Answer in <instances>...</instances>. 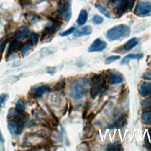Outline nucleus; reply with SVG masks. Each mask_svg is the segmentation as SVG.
I'll return each instance as SVG.
<instances>
[{"mask_svg":"<svg viewBox=\"0 0 151 151\" xmlns=\"http://www.w3.org/2000/svg\"><path fill=\"white\" fill-rule=\"evenodd\" d=\"M90 87V83L87 78H78L74 80L70 86V96L74 100H80L87 94Z\"/></svg>","mask_w":151,"mask_h":151,"instance_id":"nucleus-1","label":"nucleus"},{"mask_svg":"<svg viewBox=\"0 0 151 151\" xmlns=\"http://www.w3.org/2000/svg\"><path fill=\"white\" fill-rule=\"evenodd\" d=\"M8 116L9 119L8 122V127L10 132L15 135L21 134L25 126L24 120L22 118L24 114L15 108H12L8 111Z\"/></svg>","mask_w":151,"mask_h":151,"instance_id":"nucleus-2","label":"nucleus"},{"mask_svg":"<svg viewBox=\"0 0 151 151\" xmlns=\"http://www.w3.org/2000/svg\"><path fill=\"white\" fill-rule=\"evenodd\" d=\"M107 88V80L103 73L93 74L91 77V87L90 89V96L95 98L103 93Z\"/></svg>","mask_w":151,"mask_h":151,"instance_id":"nucleus-3","label":"nucleus"},{"mask_svg":"<svg viewBox=\"0 0 151 151\" xmlns=\"http://www.w3.org/2000/svg\"><path fill=\"white\" fill-rule=\"evenodd\" d=\"M130 34V27L124 24L113 27L107 30L106 36L109 41L119 40L129 36Z\"/></svg>","mask_w":151,"mask_h":151,"instance_id":"nucleus-4","label":"nucleus"},{"mask_svg":"<svg viewBox=\"0 0 151 151\" xmlns=\"http://www.w3.org/2000/svg\"><path fill=\"white\" fill-rule=\"evenodd\" d=\"M135 0H109V5H110L117 17H122L126 11H131Z\"/></svg>","mask_w":151,"mask_h":151,"instance_id":"nucleus-5","label":"nucleus"},{"mask_svg":"<svg viewBox=\"0 0 151 151\" xmlns=\"http://www.w3.org/2000/svg\"><path fill=\"white\" fill-rule=\"evenodd\" d=\"M50 18L52 21V22L45 28L41 37V41L47 37H50L53 35L59 29L61 25L62 24V22L61 21L55 19L53 18Z\"/></svg>","mask_w":151,"mask_h":151,"instance_id":"nucleus-6","label":"nucleus"},{"mask_svg":"<svg viewBox=\"0 0 151 151\" xmlns=\"http://www.w3.org/2000/svg\"><path fill=\"white\" fill-rule=\"evenodd\" d=\"M105 76L107 81L111 85L119 84L124 81L123 75L117 70H107Z\"/></svg>","mask_w":151,"mask_h":151,"instance_id":"nucleus-7","label":"nucleus"},{"mask_svg":"<svg viewBox=\"0 0 151 151\" xmlns=\"http://www.w3.org/2000/svg\"><path fill=\"white\" fill-rule=\"evenodd\" d=\"M151 12V2L149 1H140L136 5L134 14L137 16H143Z\"/></svg>","mask_w":151,"mask_h":151,"instance_id":"nucleus-8","label":"nucleus"},{"mask_svg":"<svg viewBox=\"0 0 151 151\" xmlns=\"http://www.w3.org/2000/svg\"><path fill=\"white\" fill-rule=\"evenodd\" d=\"M107 46V44L106 41L100 38H96L91 44V45L88 48V51L89 52H100V51H102L105 48H106Z\"/></svg>","mask_w":151,"mask_h":151,"instance_id":"nucleus-9","label":"nucleus"},{"mask_svg":"<svg viewBox=\"0 0 151 151\" xmlns=\"http://www.w3.org/2000/svg\"><path fill=\"white\" fill-rule=\"evenodd\" d=\"M72 15L71 0H65L63 8V16L66 22H68Z\"/></svg>","mask_w":151,"mask_h":151,"instance_id":"nucleus-10","label":"nucleus"},{"mask_svg":"<svg viewBox=\"0 0 151 151\" xmlns=\"http://www.w3.org/2000/svg\"><path fill=\"white\" fill-rule=\"evenodd\" d=\"M50 90V88L47 85H42L38 87H34L31 90V94L33 97L39 98L41 97L45 93Z\"/></svg>","mask_w":151,"mask_h":151,"instance_id":"nucleus-11","label":"nucleus"},{"mask_svg":"<svg viewBox=\"0 0 151 151\" xmlns=\"http://www.w3.org/2000/svg\"><path fill=\"white\" fill-rule=\"evenodd\" d=\"M151 94V82L143 81L140 85L139 94L141 97H146Z\"/></svg>","mask_w":151,"mask_h":151,"instance_id":"nucleus-12","label":"nucleus"},{"mask_svg":"<svg viewBox=\"0 0 151 151\" xmlns=\"http://www.w3.org/2000/svg\"><path fill=\"white\" fill-rule=\"evenodd\" d=\"M29 32L30 31L28 27L21 26L15 32V36L16 37V39L21 40L26 38L29 35Z\"/></svg>","mask_w":151,"mask_h":151,"instance_id":"nucleus-13","label":"nucleus"},{"mask_svg":"<svg viewBox=\"0 0 151 151\" xmlns=\"http://www.w3.org/2000/svg\"><path fill=\"white\" fill-rule=\"evenodd\" d=\"M93 29L90 25H86L77 30L74 34L75 37H80L84 35H88L92 33Z\"/></svg>","mask_w":151,"mask_h":151,"instance_id":"nucleus-14","label":"nucleus"},{"mask_svg":"<svg viewBox=\"0 0 151 151\" xmlns=\"http://www.w3.org/2000/svg\"><path fill=\"white\" fill-rule=\"evenodd\" d=\"M127 123V116L125 114H122L111 126L110 128L120 129L125 126Z\"/></svg>","mask_w":151,"mask_h":151,"instance_id":"nucleus-15","label":"nucleus"},{"mask_svg":"<svg viewBox=\"0 0 151 151\" xmlns=\"http://www.w3.org/2000/svg\"><path fill=\"white\" fill-rule=\"evenodd\" d=\"M139 42V38H136V37L132 38L129 40L127 41H126V42H125L122 45V48L126 51H130V50H132V48L135 47L138 44Z\"/></svg>","mask_w":151,"mask_h":151,"instance_id":"nucleus-16","label":"nucleus"},{"mask_svg":"<svg viewBox=\"0 0 151 151\" xmlns=\"http://www.w3.org/2000/svg\"><path fill=\"white\" fill-rule=\"evenodd\" d=\"M88 18L87 12L85 9H81L79 13V15L77 19V23L78 25H83L87 21Z\"/></svg>","mask_w":151,"mask_h":151,"instance_id":"nucleus-17","label":"nucleus"},{"mask_svg":"<svg viewBox=\"0 0 151 151\" xmlns=\"http://www.w3.org/2000/svg\"><path fill=\"white\" fill-rule=\"evenodd\" d=\"M143 56V54H129L125 56L122 60L120 64L122 65L126 64L129 63L130 60L136 59V60H139L142 58Z\"/></svg>","mask_w":151,"mask_h":151,"instance_id":"nucleus-18","label":"nucleus"},{"mask_svg":"<svg viewBox=\"0 0 151 151\" xmlns=\"http://www.w3.org/2000/svg\"><path fill=\"white\" fill-rule=\"evenodd\" d=\"M20 42L19 40L18 39H15L14 40H12L8 47L7 52L8 54H11L14 52H15L17 50L19 49V47H20Z\"/></svg>","mask_w":151,"mask_h":151,"instance_id":"nucleus-19","label":"nucleus"},{"mask_svg":"<svg viewBox=\"0 0 151 151\" xmlns=\"http://www.w3.org/2000/svg\"><path fill=\"white\" fill-rule=\"evenodd\" d=\"M141 120L145 125H151V110H146L141 116Z\"/></svg>","mask_w":151,"mask_h":151,"instance_id":"nucleus-20","label":"nucleus"},{"mask_svg":"<svg viewBox=\"0 0 151 151\" xmlns=\"http://www.w3.org/2000/svg\"><path fill=\"white\" fill-rule=\"evenodd\" d=\"M95 7L98 9V11L100 13H101L106 17H107L108 18H110L111 17V14H110V12L105 7L101 6V5H100L99 4H95Z\"/></svg>","mask_w":151,"mask_h":151,"instance_id":"nucleus-21","label":"nucleus"},{"mask_svg":"<svg viewBox=\"0 0 151 151\" xmlns=\"http://www.w3.org/2000/svg\"><path fill=\"white\" fill-rule=\"evenodd\" d=\"M141 106L145 111L151 110V97L142 100L141 102Z\"/></svg>","mask_w":151,"mask_h":151,"instance_id":"nucleus-22","label":"nucleus"},{"mask_svg":"<svg viewBox=\"0 0 151 151\" xmlns=\"http://www.w3.org/2000/svg\"><path fill=\"white\" fill-rule=\"evenodd\" d=\"M31 45H32V44L31 42H27V43H25V44L21 45L19 47L20 52L24 54L27 53L29 51V50L31 47Z\"/></svg>","mask_w":151,"mask_h":151,"instance_id":"nucleus-23","label":"nucleus"},{"mask_svg":"<svg viewBox=\"0 0 151 151\" xmlns=\"http://www.w3.org/2000/svg\"><path fill=\"white\" fill-rule=\"evenodd\" d=\"M107 150H123L121 144H113L110 143L107 145Z\"/></svg>","mask_w":151,"mask_h":151,"instance_id":"nucleus-24","label":"nucleus"},{"mask_svg":"<svg viewBox=\"0 0 151 151\" xmlns=\"http://www.w3.org/2000/svg\"><path fill=\"white\" fill-rule=\"evenodd\" d=\"M65 86V79H62L60 81H59L54 86V89L55 91H60L64 88Z\"/></svg>","mask_w":151,"mask_h":151,"instance_id":"nucleus-25","label":"nucleus"},{"mask_svg":"<svg viewBox=\"0 0 151 151\" xmlns=\"http://www.w3.org/2000/svg\"><path fill=\"white\" fill-rule=\"evenodd\" d=\"M26 107V103L24 101L22 100H18V101L16 103V109L21 110V111H24V109Z\"/></svg>","mask_w":151,"mask_h":151,"instance_id":"nucleus-26","label":"nucleus"},{"mask_svg":"<svg viewBox=\"0 0 151 151\" xmlns=\"http://www.w3.org/2000/svg\"><path fill=\"white\" fill-rule=\"evenodd\" d=\"M8 98V95L7 94H1L0 95V110L5 106L6 101Z\"/></svg>","mask_w":151,"mask_h":151,"instance_id":"nucleus-27","label":"nucleus"},{"mask_svg":"<svg viewBox=\"0 0 151 151\" xmlns=\"http://www.w3.org/2000/svg\"><path fill=\"white\" fill-rule=\"evenodd\" d=\"M127 88H126L125 87H123V88H122L121 91L120 92L119 94V102H122L124 100V99H126V97L127 96V93L126 92Z\"/></svg>","mask_w":151,"mask_h":151,"instance_id":"nucleus-28","label":"nucleus"},{"mask_svg":"<svg viewBox=\"0 0 151 151\" xmlns=\"http://www.w3.org/2000/svg\"><path fill=\"white\" fill-rule=\"evenodd\" d=\"M76 29V28L75 27H71L70 28H69L68 29L63 31V32H61L60 35L61 36V37H66V36H68L70 34H71L72 33H73L75 30Z\"/></svg>","mask_w":151,"mask_h":151,"instance_id":"nucleus-29","label":"nucleus"},{"mask_svg":"<svg viewBox=\"0 0 151 151\" xmlns=\"http://www.w3.org/2000/svg\"><path fill=\"white\" fill-rule=\"evenodd\" d=\"M92 22L94 24H100L103 22V18L99 15H94L92 18Z\"/></svg>","mask_w":151,"mask_h":151,"instance_id":"nucleus-30","label":"nucleus"},{"mask_svg":"<svg viewBox=\"0 0 151 151\" xmlns=\"http://www.w3.org/2000/svg\"><path fill=\"white\" fill-rule=\"evenodd\" d=\"M39 36L35 32H32L30 34V41L32 45H35L38 41Z\"/></svg>","mask_w":151,"mask_h":151,"instance_id":"nucleus-31","label":"nucleus"},{"mask_svg":"<svg viewBox=\"0 0 151 151\" xmlns=\"http://www.w3.org/2000/svg\"><path fill=\"white\" fill-rule=\"evenodd\" d=\"M120 58V56H119V55H112V56L108 57L105 60V64H109L111 63H112L116 60H119Z\"/></svg>","mask_w":151,"mask_h":151,"instance_id":"nucleus-32","label":"nucleus"},{"mask_svg":"<svg viewBox=\"0 0 151 151\" xmlns=\"http://www.w3.org/2000/svg\"><path fill=\"white\" fill-rule=\"evenodd\" d=\"M90 108V103L88 101H86L83 110L82 112V118L83 119H85L87 116V113L88 111V109Z\"/></svg>","mask_w":151,"mask_h":151,"instance_id":"nucleus-33","label":"nucleus"},{"mask_svg":"<svg viewBox=\"0 0 151 151\" xmlns=\"http://www.w3.org/2000/svg\"><path fill=\"white\" fill-rule=\"evenodd\" d=\"M142 78L146 80H151V70L145 71L142 75Z\"/></svg>","mask_w":151,"mask_h":151,"instance_id":"nucleus-34","label":"nucleus"},{"mask_svg":"<svg viewBox=\"0 0 151 151\" xmlns=\"http://www.w3.org/2000/svg\"><path fill=\"white\" fill-rule=\"evenodd\" d=\"M8 41V40H5L3 41L2 42H1V43L0 44V55L3 53L5 47Z\"/></svg>","mask_w":151,"mask_h":151,"instance_id":"nucleus-35","label":"nucleus"},{"mask_svg":"<svg viewBox=\"0 0 151 151\" xmlns=\"http://www.w3.org/2000/svg\"><path fill=\"white\" fill-rule=\"evenodd\" d=\"M94 116H95V115L93 113H90L88 116H87L86 118H87V124H91L92 120L94 118Z\"/></svg>","mask_w":151,"mask_h":151,"instance_id":"nucleus-36","label":"nucleus"},{"mask_svg":"<svg viewBox=\"0 0 151 151\" xmlns=\"http://www.w3.org/2000/svg\"><path fill=\"white\" fill-rule=\"evenodd\" d=\"M19 4L21 6H25L31 4V0H20Z\"/></svg>","mask_w":151,"mask_h":151,"instance_id":"nucleus-37","label":"nucleus"},{"mask_svg":"<svg viewBox=\"0 0 151 151\" xmlns=\"http://www.w3.org/2000/svg\"><path fill=\"white\" fill-rule=\"evenodd\" d=\"M0 141L1 142H3L4 141V139H3V137H2V136L1 133V132H0Z\"/></svg>","mask_w":151,"mask_h":151,"instance_id":"nucleus-38","label":"nucleus"}]
</instances>
